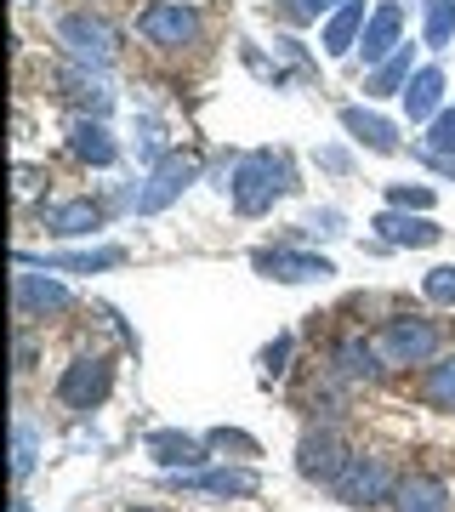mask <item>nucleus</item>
<instances>
[{"label": "nucleus", "mask_w": 455, "mask_h": 512, "mask_svg": "<svg viewBox=\"0 0 455 512\" xmlns=\"http://www.w3.org/2000/svg\"><path fill=\"white\" fill-rule=\"evenodd\" d=\"M291 188H296L291 183V160L273 154V148H251V154H239L234 160V183H228V194H234L239 217H262V211H273V200H285Z\"/></svg>", "instance_id": "f257e3e1"}, {"label": "nucleus", "mask_w": 455, "mask_h": 512, "mask_svg": "<svg viewBox=\"0 0 455 512\" xmlns=\"http://www.w3.org/2000/svg\"><path fill=\"white\" fill-rule=\"evenodd\" d=\"M330 490L347 507H382V501H393L399 478H393V467L382 456H347V467L330 478Z\"/></svg>", "instance_id": "f03ea898"}, {"label": "nucleus", "mask_w": 455, "mask_h": 512, "mask_svg": "<svg viewBox=\"0 0 455 512\" xmlns=\"http://www.w3.org/2000/svg\"><path fill=\"white\" fill-rule=\"evenodd\" d=\"M57 40H63L80 63H97V69H109L114 57H120V29H114L109 18H97V12H69V18H57Z\"/></svg>", "instance_id": "7ed1b4c3"}, {"label": "nucleus", "mask_w": 455, "mask_h": 512, "mask_svg": "<svg viewBox=\"0 0 455 512\" xmlns=\"http://www.w3.org/2000/svg\"><path fill=\"white\" fill-rule=\"evenodd\" d=\"M376 353H382V365H427L438 353V325L433 319H387Z\"/></svg>", "instance_id": "20e7f679"}, {"label": "nucleus", "mask_w": 455, "mask_h": 512, "mask_svg": "<svg viewBox=\"0 0 455 512\" xmlns=\"http://www.w3.org/2000/svg\"><path fill=\"white\" fill-rule=\"evenodd\" d=\"M114 387V365L103 353H80L69 370H63V382H57V404H69V410H97V404L109 399Z\"/></svg>", "instance_id": "39448f33"}, {"label": "nucleus", "mask_w": 455, "mask_h": 512, "mask_svg": "<svg viewBox=\"0 0 455 512\" xmlns=\"http://www.w3.org/2000/svg\"><path fill=\"white\" fill-rule=\"evenodd\" d=\"M137 29H143L154 46H194V35H200V12L194 6H182V0H154V6H143V18H137Z\"/></svg>", "instance_id": "423d86ee"}, {"label": "nucleus", "mask_w": 455, "mask_h": 512, "mask_svg": "<svg viewBox=\"0 0 455 512\" xmlns=\"http://www.w3.org/2000/svg\"><path fill=\"white\" fill-rule=\"evenodd\" d=\"M194 177H200V165L188 160V154H165V160L154 165V171H148V183L137 188V211H143V217H154V211H165V205L177 200L182 188L194 183Z\"/></svg>", "instance_id": "0eeeda50"}, {"label": "nucleus", "mask_w": 455, "mask_h": 512, "mask_svg": "<svg viewBox=\"0 0 455 512\" xmlns=\"http://www.w3.org/2000/svg\"><path fill=\"white\" fill-rule=\"evenodd\" d=\"M12 308H18V319L29 325V319H46V313H69L74 291L57 285V279H46V274H18L12 279Z\"/></svg>", "instance_id": "6e6552de"}, {"label": "nucleus", "mask_w": 455, "mask_h": 512, "mask_svg": "<svg viewBox=\"0 0 455 512\" xmlns=\"http://www.w3.org/2000/svg\"><path fill=\"white\" fill-rule=\"evenodd\" d=\"M182 490L194 495H222V501H251L256 490H262V478L251 473V467H194V473H177Z\"/></svg>", "instance_id": "1a4fd4ad"}, {"label": "nucleus", "mask_w": 455, "mask_h": 512, "mask_svg": "<svg viewBox=\"0 0 455 512\" xmlns=\"http://www.w3.org/2000/svg\"><path fill=\"white\" fill-rule=\"evenodd\" d=\"M399 35H404V6L382 0V6L370 12V23H364V35H359V57L370 69H382L387 57L399 52Z\"/></svg>", "instance_id": "9d476101"}, {"label": "nucleus", "mask_w": 455, "mask_h": 512, "mask_svg": "<svg viewBox=\"0 0 455 512\" xmlns=\"http://www.w3.org/2000/svg\"><path fill=\"white\" fill-rule=\"evenodd\" d=\"M251 262L268 279H285V285H313V279L336 274V262H330V256H308V251H256Z\"/></svg>", "instance_id": "9b49d317"}, {"label": "nucleus", "mask_w": 455, "mask_h": 512, "mask_svg": "<svg viewBox=\"0 0 455 512\" xmlns=\"http://www.w3.org/2000/svg\"><path fill=\"white\" fill-rule=\"evenodd\" d=\"M342 467H347V450H342V439H336V427H319V433H308V439H302V450H296V473H302V478H319V484H330Z\"/></svg>", "instance_id": "f8f14e48"}, {"label": "nucleus", "mask_w": 455, "mask_h": 512, "mask_svg": "<svg viewBox=\"0 0 455 512\" xmlns=\"http://www.w3.org/2000/svg\"><path fill=\"white\" fill-rule=\"evenodd\" d=\"M376 234H382L387 245H438L444 228H438L427 211H382V217H376Z\"/></svg>", "instance_id": "ddd939ff"}, {"label": "nucleus", "mask_w": 455, "mask_h": 512, "mask_svg": "<svg viewBox=\"0 0 455 512\" xmlns=\"http://www.w3.org/2000/svg\"><path fill=\"white\" fill-rule=\"evenodd\" d=\"M342 131L353 137V143L376 148V154H399V126H393V120H382V114L359 109V103H347V109H342Z\"/></svg>", "instance_id": "4468645a"}, {"label": "nucleus", "mask_w": 455, "mask_h": 512, "mask_svg": "<svg viewBox=\"0 0 455 512\" xmlns=\"http://www.w3.org/2000/svg\"><path fill=\"white\" fill-rule=\"evenodd\" d=\"M205 450H211V444L188 439V433H148V456L160 461L165 473H194L205 461Z\"/></svg>", "instance_id": "2eb2a0df"}, {"label": "nucleus", "mask_w": 455, "mask_h": 512, "mask_svg": "<svg viewBox=\"0 0 455 512\" xmlns=\"http://www.w3.org/2000/svg\"><path fill=\"white\" fill-rule=\"evenodd\" d=\"M393 507L399 512H450V490L433 473H404L399 490H393Z\"/></svg>", "instance_id": "dca6fc26"}, {"label": "nucleus", "mask_w": 455, "mask_h": 512, "mask_svg": "<svg viewBox=\"0 0 455 512\" xmlns=\"http://www.w3.org/2000/svg\"><path fill=\"white\" fill-rule=\"evenodd\" d=\"M438 103H444V74H438V69H416V74H410V86H404V114H410L416 126H433Z\"/></svg>", "instance_id": "f3484780"}, {"label": "nucleus", "mask_w": 455, "mask_h": 512, "mask_svg": "<svg viewBox=\"0 0 455 512\" xmlns=\"http://www.w3.org/2000/svg\"><path fill=\"white\" fill-rule=\"evenodd\" d=\"M364 0H347V6H336L325 18V52L330 57H347V52H359V35H364Z\"/></svg>", "instance_id": "a211bd4d"}, {"label": "nucleus", "mask_w": 455, "mask_h": 512, "mask_svg": "<svg viewBox=\"0 0 455 512\" xmlns=\"http://www.w3.org/2000/svg\"><path fill=\"white\" fill-rule=\"evenodd\" d=\"M69 148L86 165H114V160H120V148H114V137H109L103 120H74V126H69Z\"/></svg>", "instance_id": "6ab92c4d"}, {"label": "nucleus", "mask_w": 455, "mask_h": 512, "mask_svg": "<svg viewBox=\"0 0 455 512\" xmlns=\"http://www.w3.org/2000/svg\"><path fill=\"white\" fill-rule=\"evenodd\" d=\"M18 262H40V268H63V274H103V268H120L126 251L120 245H103V251H69V256H18Z\"/></svg>", "instance_id": "aec40b11"}, {"label": "nucleus", "mask_w": 455, "mask_h": 512, "mask_svg": "<svg viewBox=\"0 0 455 512\" xmlns=\"http://www.w3.org/2000/svg\"><path fill=\"white\" fill-rule=\"evenodd\" d=\"M46 228H52V234H69V239L97 234V228H103V205H91V200H63V205H52V211H46Z\"/></svg>", "instance_id": "412c9836"}, {"label": "nucleus", "mask_w": 455, "mask_h": 512, "mask_svg": "<svg viewBox=\"0 0 455 512\" xmlns=\"http://www.w3.org/2000/svg\"><path fill=\"white\" fill-rule=\"evenodd\" d=\"M376 370H382L376 342H359V336H353V342H342V348H336V376H342V382H370Z\"/></svg>", "instance_id": "4be33fe9"}, {"label": "nucleus", "mask_w": 455, "mask_h": 512, "mask_svg": "<svg viewBox=\"0 0 455 512\" xmlns=\"http://www.w3.org/2000/svg\"><path fill=\"white\" fill-rule=\"evenodd\" d=\"M410 74H416V69H410V46H399V52L387 57L382 69H376L370 80H364V97H393V92L404 97V86H410Z\"/></svg>", "instance_id": "5701e85b"}, {"label": "nucleus", "mask_w": 455, "mask_h": 512, "mask_svg": "<svg viewBox=\"0 0 455 512\" xmlns=\"http://www.w3.org/2000/svg\"><path fill=\"white\" fill-rule=\"evenodd\" d=\"M63 86H69V97H74V103H86V109H91V120H103V114H109L114 92L103 86V80H91L86 69H63Z\"/></svg>", "instance_id": "b1692460"}, {"label": "nucleus", "mask_w": 455, "mask_h": 512, "mask_svg": "<svg viewBox=\"0 0 455 512\" xmlns=\"http://www.w3.org/2000/svg\"><path fill=\"white\" fill-rule=\"evenodd\" d=\"M421 399L433 404V410H455V353L450 359H438L427 370V382H421Z\"/></svg>", "instance_id": "393cba45"}, {"label": "nucleus", "mask_w": 455, "mask_h": 512, "mask_svg": "<svg viewBox=\"0 0 455 512\" xmlns=\"http://www.w3.org/2000/svg\"><path fill=\"white\" fill-rule=\"evenodd\" d=\"M455 40V0H427V46H450Z\"/></svg>", "instance_id": "a878e982"}, {"label": "nucleus", "mask_w": 455, "mask_h": 512, "mask_svg": "<svg viewBox=\"0 0 455 512\" xmlns=\"http://www.w3.org/2000/svg\"><path fill=\"white\" fill-rule=\"evenodd\" d=\"M35 473V427H29V421H18V427H12V478H29Z\"/></svg>", "instance_id": "bb28decb"}, {"label": "nucleus", "mask_w": 455, "mask_h": 512, "mask_svg": "<svg viewBox=\"0 0 455 512\" xmlns=\"http://www.w3.org/2000/svg\"><path fill=\"white\" fill-rule=\"evenodd\" d=\"M427 154H433V160H455V109H444L433 126H427Z\"/></svg>", "instance_id": "cd10ccee"}, {"label": "nucleus", "mask_w": 455, "mask_h": 512, "mask_svg": "<svg viewBox=\"0 0 455 512\" xmlns=\"http://www.w3.org/2000/svg\"><path fill=\"white\" fill-rule=\"evenodd\" d=\"M205 444H211V450H234V456H262V444H256L251 433H239V427H211Z\"/></svg>", "instance_id": "c85d7f7f"}, {"label": "nucleus", "mask_w": 455, "mask_h": 512, "mask_svg": "<svg viewBox=\"0 0 455 512\" xmlns=\"http://www.w3.org/2000/svg\"><path fill=\"white\" fill-rule=\"evenodd\" d=\"M387 200H393V211H433V188L427 183H393Z\"/></svg>", "instance_id": "c756f323"}, {"label": "nucleus", "mask_w": 455, "mask_h": 512, "mask_svg": "<svg viewBox=\"0 0 455 512\" xmlns=\"http://www.w3.org/2000/svg\"><path fill=\"white\" fill-rule=\"evenodd\" d=\"M336 6H347V0H279V12L291 23H313L319 12H336Z\"/></svg>", "instance_id": "7c9ffc66"}, {"label": "nucleus", "mask_w": 455, "mask_h": 512, "mask_svg": "<svg viewBox=\"0 0 455 512\" xmlns=\"http://www.w3.org/2000/svg\"><path fill=\"white\" fill-rule=\"evenodd\" d=\"M421 291L433 296V302H455V268H433V274L421 279Z\"/></svg>", "instance_id": "2f4dec72"}, {"label": "nucleus", "mask_w": 455, "mask_h": 512, "mask_svg": "<svg viewBox=\"0 0 455 512\" xmlns=\"http://www.w3.org/2000/svg\"><path fill=\"white\" fill-rule=\"evenodd\" d=\"M285 359H291V336H279V342L262 353V370H268V376H279V370H285Z\"/></svg>", "instance_id": "473e14b6"}, {"label": "nucleus", "mask_w": 455, "mask_h": 512, "mask_svg": "<svg viewBox=\"0 0 455 512\" xmlns=\"http://www.w3.org/2000/svg\"><path fill=\"white\" fill-rule=\"evenodd\" d=\"M35 365V342H29V336H18V370H29Z\"/></svg>", "instance_id": "72a5a7b5"}, {"label": "nucleus", "mask_w": 455, "mask_h": 512, "mask_svg": "<svg viewBox=\"0 0 455 512\" xmlns=\"http://www.w3.org/2000/svg\"><path fill=\"white\" fill-rule=\"evenodd\" d=\"M12 512H29V501H12Z\"/></svg>", "instance_id": "f704fd0d"}, {"label": "nucleus", "mask_w": 455, "mask_h": 512, "mask_svg": "<svg viewBox=\"0 0 455 512\" xmlns=\"http://www.w3.org/2000/svg\"><path fill=\"white\" fill-rule=\"evenodd\" d=\"M131 512H154V507H131Z\"/></svg>", "instance_id": "c9c22d12"}]
</instances>
